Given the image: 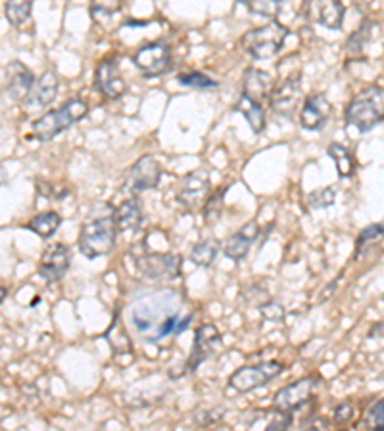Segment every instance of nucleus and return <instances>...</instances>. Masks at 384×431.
Here are the masks:
<instances>
[{
    "label": "nucleus",
    "instance_id": "obj_1",
    "mask_svg": "<svg viewBox=\"0 0 384 431\" xmlns=\"http://www.w3.org/2000/svg\"><path fill=\"white\" fill-rule=\"evenodd\" d=\"M181 313V299L175 291L150 293L131 305V324L146 341H160V332L170 316Z\"/></svg>",
    "mask_w": 384,
    "mask_h": 431
},
{
    "label": "nucleus",
    "instance_id": "obj_2",
    "mask_svg": "<svg viewBox=\"0 0 384 431\" xmlns=\"http://www.w3.org/2000/svg\"><path fill=\"white\" fill-rule=\"evenodd\" d=\"M344 119L359 133H369L384 119V89L369 86L346 106Z\"/></svg>",
    "mask_w": 384,
    "mask_h": 431
},
{
    "label": "nucleus",
    "instance_id": "obj_3",
    "mask_svg": "<svg viewBox=\"0 0 384 431\" xmlns=\"http://www.w3.org/2000/svg\"><path fill=\"white\" fill-rule=\"evenodd\" d=\"M116 236H118V226L114 215H102L94 219L87 220L81 226L79 232V251L87 259H97L102 255H108L114 245H116Z\"/></svg>",
    "mask_w": 384,
    "mask_h": 431
},
{
    "label": "nucleus",
    "instance_id": "obj_4",
    "mask_svg": "<svg viewBox=\"0 0 384 431\" xmlns=\"http://www.w3.org/2000/svg\"><path fill=\"white\" fill-rule=\"evenodd\" d=\"M87 113H89V106H87L85 100L72 98L58 110L48 111L43 117H39L31 125V133L40 142L53 140L54 136H58L60 133H64L65 129H70L72 125L81 121Z\"/></svg>",
    "mask_w": 384,
    "mask_h": 431
},
{
    "label": "nucleus",
    "instance_id": "obj_5",
    "mask_svg": "<svg viewBox=\"0 0 384 431\" xmlns=\"http://www.w3.org/2000/svg\"><path fill=\"white\" fill-rule=\"evenodd\" d=\"M288 37V27L279 21H269L265 26L250 29L242 35V48L256 60H269L277 56Z\"/></svg>",
    "mask_w": 384,
    "mask_h": 431
},
{
    "label": "nucleus",
    "instance_id": "obj_6",
    "mask_svg": "<svg viewBox=\"0 0 384 431\" xmlns=\"http://www.w3.org/2000/svg\"><path fill=\"white\" fill-rule=\"evenodd\" d=\"M285 372V364L280 361H265L258 364H248L231 374L229 386L238 393H248L258 387L267 386L277 376Z\"/></svg>",
    "mask_w": 384,
    "mask_h": 431
},
{
    "label": "nucleus",
    "instance_id": "obj_7",
    "mask_svg": "<svg viewBox=\"0 0 384 431\" xmlns=\"http://www.w3.org/2000/svg\"><path fill=\"white\" fill-rule=\"evenodd\" d=\"M133 64L146 77H160L171 67V50L165 43H148L135 52Z\"/></svg>",
    "mask_w": 384,
    "mask_h": 431
},
{
    "label": "nucleus",
    "instance_id": "obj_8",
    "mask_svg": "<svg viewBox=\"0 0 384 431\" xmlns=\"http://www.w3.org/2000/svg\"><path fill=\"white\" fill-rule=\"evenodd\" d=\"M162 179V167L156 161V157L152 155H143L141 159H137L129 167L127 174H125V190L137 194L144 192V190H152L160 184Z\"/></svg>",
    "mask_w": 384,
    "mask_h": 431
},
{
    "label": "nucleus",
    "instance_id": "obj_9",
    "mask_svg": "<svg viewBox=\"0 0 384 431\" xmlns=\"http://www.w3.org/2000/svg\"><path fill=\"white\" fill-rule=\"evenodd\" d=\"M181 264V255H175V253H148L138 261V271L148 280L170 282L179 276Z\"/></svg>",
    "mask_w": 384,
    "mask_h": 431
},
{
    "label": "nucleus",
    "instance_id": "obj_10",
    "mask_svg": "<svg viewBox=\"0 0 384 431\" xmlns=\"http://www.w3.org/2000/svg\"><path fill=\"white\" fill-rule=\"evenodd\" d=\"M223 341L219 330L215 328L214 324H202L198 326L194 332V345H192V354H190L187 368L190 372L198 370V366L212 359L219 349H221Z\"/></svg>",
    "mask_w": 384,
    "mask_h": 431
},
{
    "label": "nucleus",
    "instance_id": "obj_11",
    "mask_svg": "<svg viewBox=\"0 0 384 431\" xmlns=\"http://www.w3.org/2000/svg\"><path fill=\"white\" fill-rule=\"evenodd\" d=\"M300 94H302V77L298 73H294V75L285 79L282 83L273 86L271 96H269L271 110L280 117H290L294 111L298 110Z\"/></svg>",
    "mask_w": 384,
    "mask_h": 431
},
{
    "label": "nucleus",
    "instance_id": "obj_12",
    "mask_svg": "<svg viewBox=\"0 0 384 431\" xmlns=\"http://www.w3.org/2000/svg\"><path fill=\"white\" fill-rule=\"evenodd\" d=\"M317 387V378L315 376H306L302 380L294 381L290 386L280 387L279 391L275 393L273 408L277 410H294L304 403L309 401L313 389Z\"/></svg>",
    "mask_w": 384,
    "mask_h": 431
},
{
    "label": "nucleus",
    "instance_id": "obj_13",
    "mask_svg": "<svg viewBox=\"0 0 384 431\" xmlns=\"http://www.w3.org/2000/svg\"><path fill=\"white\" fill-rule=\"evenodd\" d=\"M94 84L97 89L106 98L110 100H118L127 92V84H125L121 73H119V64L116 58H106L100 62L94 73Z\"/></svg>",
    "mask_w": 384,
    "mask_h": 431
},
{
    "label": "nucleus",
    "instance_id": "obj_14",
    "mask_svg": "<svg viewBox=\"0 0 384 431\" xmlns=\"http://www.w3.org/2000/svg\"><path fill=\"white\" fill-rule=\"evenodd\" d=\"M332 113V106L329 98L323 92H315L304 100L302 111H300V125L306 130L325 129L327 121Z\"/></svg>",
    "mask_w": 384,
    "mask_h": 431
},
{
    "label": "nucleus",
    "instance_id": "obj_15",
    "mask_svg": "<svg viewBox=\"0 0 384 431\" xmlns=\"http://www.w3.org/2000/svg\"><path fill=\"white\" fill-rule=\"evenodd\" d=\"M72 263V253L64 244L48 245L39 263V274L46 282H58Z\"/></svg>",
    "mask_w": 384,
    "mask_h": 431
},
{
    "label": "nucleus",
    "instance_id": "obj_16",
    "mask_svg": "<svg viewBox=\"0 0 384 431\" xmlns=\"http://www.w3.org/2000/svg\"><path fill=\"white\" fill-rule=\"evenodd\" d=\"M307 16L315 23L339 31L344 21V6L340 0H309Z\"/></svg>",
    "mask_w": 384,
    "mask_h": 431
},
{
    "label": "nucleus",
    "instance_id": "obj_17",
    "mask_svg": "<svg viewBox=\"0 0 384 431\" xmlns=\"http://www.w3.org/2000/svg\"><path fill=\"white\" fill-rule=\"evenodd\" d=\"M209 190V177L206 171L198 169L194 173H189L181 182L179 190V201L189 209H196L206 201V194Z\"/></svg>",
    "mask_w": 384,
    "mask_h": 431
},
{
    "label": "nucleus",
    "instance_id": "obj_18",
    "mask_svg": "<svg viewBox=\"0 0 384 431\" xmlns=\"http://www.w3.org/2000/svg\"><path fill=\"white\" fill-rule=\"evenodd\" d=\"M56 94H58V75L54 71H45L39 81H35L23 103H26L27 111L40 110V108H46L48 103H53Z\"/></svg>",
    "mask_w": 384,
    "mask_h": 431
},
{
    "label": "nucleus",
    "instance_id": "obj_19",
    "mask_svg": "<svg viewBox=\"0 0 384 431\" xmlns=\"http://www.w3.org/2000/svg\"><path fill=\"white\" fill-rule=\"evenodd\" d=\"M260 236V226L256 220H248L246 225L242 226L241 230L233 234L231 238L223 245V253L233 261H242L246 257L248 251L256 242V238Z\"/></svg>",
    "mask_w": 384,
    "mask_h": 431
},
{
    "label": "nucleus",
    "instance_id": "obj_20",
    "mask_svg": "<svg viewBox=\"0 0 384 431\" xmlns=\"http://www.w3.org/2000/svg\"><path fill=\"white\" fill-rule=\"evenodd\" d=\"M273 91V79L263 69L258 67H248L244 71V79H242V94H246L256 102H267Z\"/></svg>",
    "mask_w": 384,
    "mask_h": 431
},
{
    "label": "nucleus",
    "instance_id": "obj_21",
    "mask_svg": "<svg viewBox=\"0 0 384 431\" xmlns=\"http://www.w3.org/2000/svg\"><path fill=\"white\" fill-rule=\"evenodd\" d=\"M35 84V75L31 73V69L23 65L21 62H12V64L6 67V86L8 92L12 94L13 98L18 100H26V96L29 94V91Z\"/></svg>",
    "mask_w": 384,
    "mask_h": 431
},
{
    "label": "nucleus",
    "instance_id": "obj_22",
    "mask_svg": "<svg viewBox=\"0 0 384 431\" xmlns=\"http://www.w3.org/2000/svg\"><path fill=\"white\" fill-rule=\"evenodd\" d=\"M114 219H116L118 232H124V234L137 232L143 225V209L135 198H129L119 203L118 209L114 211Z\"/></svg>",
    "mask_w": 384,
    "mask_h": 431
},
{
    "label": "nucleus",
    "instance_id": "obj_23",
    "mask_svg": "<svg viewBox=\"0 0 384 431\" xmlns=\"http://www.w3.org/2000/svg\"><path fill=\"white\" fill-rule=\"evenodd\" d=\"M236 111H241L242 116L246 117V121L250 123V127L254 133H261L265 129V110H263V103L256 102L246 94H241L238 102L235 106Z\"/></svg>",
    "mask_w": 384,
    "mask_h": 431
},
{
    "label": "nucleus",
    "instance_id": "obj_24",
    "mask_svg": "<svg viewBox=\"0 0 384 431\" xmlns=\"http://www.w3.org/2000/svg\"><path fill=\"white\" fill-rule=\"evenodd\" d=\"M60 225H62V217L60 213L56 211H46L35 215L29 223H27V228L31 232H35L40 238H50L54 232L58 230Z\"/></svg>",
    "mask_w": 384,
    "mask_h": 431
},
{
    "label": "nucleus",
    "instance_id": "obj_25",
    "mask_svg": "<svg viewBox=\"0 0 384 431\" xmlns=\"http://www.w3.org/2000/svg\"><path fill=\"white\" fill-rule=\"evenodd\" d=\"M327 154L334 161V167H336V173H339L340 179H348L352 177L353 169H356V161H353L350 150H346L342 144H331L327 148Z\"/></svg>",
    "mask_w": 384,
    "mask_h": 431
},
{
    "label": "nucleus",
    "instance_id": "obj_26",
    "mask_svg": "<svg viewBox=\"0 0 384 431\" xmlns=\"http://www.w3.org/2000/svg\"><path fill=\"white\" fill-rule=\"evenodd\" d=\"M31 0H6L4 16L13 27L26 26L31 20Z\"/></svg>",
    "mask_w": 384,
    "mask_h": 431
},
{
    "label": "nucleus",
    "instance_id": "obj_27",
    "mask_svg": "<svg viewBox=\"0 0 384 431\" xmlns=\"http://www.w3.org/2000/svg\"><path fill=\"white\" fill-rule=\"evenodd\" d=\"M217 240L215 238H204L190 250V261L198 267H209L217 257Z\"/></svg>",
    "mask_w": 384,
    "mask_h": 431
},
{
    "label": "nucleus",
    "instance_id": "obj_28",
    "mask_svg": "<svg viewBox=\"0 0 384 431\" xmlns=\"http://www.w3.org/2000/svg\"><path fill=\"white\" fill-rule=\"evenodd\" d=\"M121 0H91V16L94 21H110L121 10Z\"/></svg>",
    "mask_w": 384,
    "mask_h": 431
},
{
    "label": "nucleus",
    "instance_id": "obj_29",
    "mask_svg": "<svg viewBox=\"0 0 384 431\" xmlns=\"http://www.w3.org/2000/svg\"><path fill=\"white\" fill-rule=\"evenodd\" d=\"M179 83L189 86V89H196V91H208V89H217L219 83L214 81L208 75H204L200 71H190V73H181L179 75Z\"/></svg>",
    "mask_w": 384,
    "mask_h": 431
},
{
    "label": "nucleus",
    "instance_id": "obj_30",
    "mask_svg": "<svg viewBox=\"0 0 384 431\" xmlns=\"http://www.w3.org/2000/svg\"><path fill=\"white\" fill-rule=\"evenodd\" d=\"M282 4H285V0H248V10L254 16L273 20L282 8Z\"/></svg>",
    "mask_w": 384,
    "mask_h": 431
},
{
    "label": "nucleus",
    "instance_id": "obj_31",
    "mask_svg": "<svg viewBox=\"0 0 384 431\" xmlns=\"http://www.w3.org/2000/svg\"><path fill=\"white\" fill-rule=\"evenodd\" d=\"M371 29H373L371 21L365 20L363 23H361V26L350 35L348 45H346V50L350 52V54H359V52L365 48V45L369 43V39H371Z\"/></svg>",
    "mask_w": 384,
    "mask_h": 431
},
{
    "label": "nucleus",
    "instance_id": "obj_32",
    "mask_svg": "<svg viewBox=\"0 0 384 431\" xmlns=\"http://www.w3.org/2000/svg\"><path fill=\"white\" fill-rule=\"evenodd\" d=\"M227 186L219 188V190H215L208 200H206V206H204V220H206L208 225H214L215 220L219 219L223 209V198H225V192H227Z\"/></svg>",
    "mask_w": 384,
    "mask_h": 431
},
{
    "label": "nucleus",
    "instance_id": "obj_33",
    "mask_svg": "<svg viewBox=\"0 0 384 431\" xmlns=\"http://www.w3.org/2000/svg\"><path fill=\"white\" fill-rule=\"evenodd\" d=\"M334 198H336V190L331 186L319 188L315 192L307 194V206L309 209H327L334 203Z\"/></svg>",
    "mask_w": 384,
    "mask_h": 431
},
{
    "label": "nucleus",
    "instance_id": "obj_34",
    "mask_svg": "<svg viewBox=\"0 0 384 431\" xmlns=\"http://www.w3.org/2000/svg\"><path fill=\"white\" fill-rule=\"evenodd\" d=\"M384 236V226L383 225H369L365 230H361V234H359L358 242H356V245H358V253L359 251H363L367 245L375 244L377 240H380Z\"/></svg>",
    "mask_w": 384,
    "mask_h": 431
},
{
    "label": "nucleus",
    "instance_id": "obj_35",
    "mask_svg": "<svg viewBox=\"0 0 384 431\" xmlns=\"http://www.w3.org/2000/svg\"><path fill=\"white\" fill-rule=\"evenodd\" d=\"M258 309H260L261 316L269 322H282L285 320V315H287L279 303L275 301H263Z\"/></svg>",
    "mask_w": 384,
    "mask_h": 431
},
{
    "label": "nucleus",
    "instance_id": "obj_36",
    "mask_svg": "<svg viewBox=\"0 0 384 431\" xmlns=\"http://www.w3.org/2000/svg\"><path fill=\"white\" fill-rule=\"evenodd\" d=\"M369 422L375 430H384V399H380L377 405H373L369 410Z\"/></svg>",
    "mask_w": 384,
    "mask_h": 431
},
{
    "label": "nucleus",
    "instance_id": "obj_37",
    "mask_svg": "<svg viewBox=\"0 0 384 431\" xmlns=\"http://www.w3.org/2000/svg\"><path fill=\"white\" fill-rule=\"evenodd\" d=\"M37 190H39L45 198H48V200H60V198H64L65 194H67V190H58V186L43 181L37 182Z\"/></svg>",
    "mask_w": 384,
    "mask_h": 431
},
{
    "label": "nucleus",
    "instance_id": "obj_38",
    "mask_svg": "<svg viewBox=\"0 0 384 431\" xmlns=\"http://www.w3.org/2000/svg\"><path fill=\"white\" fill-rule=\"evenodd\" d=\"M353 418V405L352 403H342V405L334 410V422L340 425L348 424Z\"/></svg>",
    "mask_w": 384,
    "mask_h": 431
},
{
    "label": "nucleus",
    "instance_id": "obj_39",
    "mask_svg": "<svg viewBox=\"0 0 384 431\" xmlns=\"http://www.w3.org/2000/svg\"><path fill=\"white\" fill-rule=\"evenodd\" d=\"M4 182H6V174H4V171L0 169V188L4 186Z\"/></svg>",
    "mask_w": 384,
    "mask_h": 431
},
{
    "label": "nucleus",
    "instance_id": "obj_40",
    "mask_svg": "<svg viewBox=\"0 0 384 431\" xmlns=\"http://www.w3.org/2000/svg\"><path fill=\"white\" fill-rule=\"evenodd\" d=\"M6 293H8V291L4 290V288H0V303L4 301V297H6Z\"/></svg>",
    "mask_w": 384,
    "mask_h": 431
},
{
    "label": "nucleus",
    "instance_id": "obj_41",
    "mask_svg": "<svg viewBox=\"0 0 384 431\" xmlns=\"http://www.w3.org/2000/svg\"><path fill=\"white\" fill-rule=\"evenodd\" d=\"M236 2H241V4H246L248 6V0H236Z\"/></svg>",
    "mask_w": 384,
    "mask_h": 431
}]
</instances>
